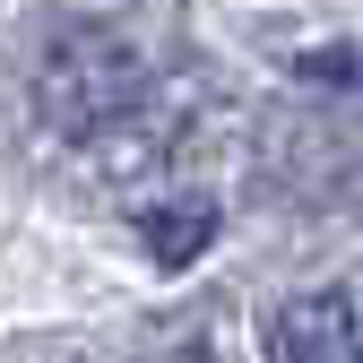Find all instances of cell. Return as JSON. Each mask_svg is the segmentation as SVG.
Segmentation results:
<instances>
[{"label": "cell", "instance_id": "cell-3", "mask_svg": "<svg viewBox=\"0 0 363 363\" xmlns=\"http://www.w3.org/2000/svg\"><path fill=\"white\" fill-rule=\"evenodd\" d=\"M139 234H147V251H156L164 268H182V259H199V251L216 242V199H208V191L164 199V208H147V216H139Z\"/></svg>", "mask_w": 363, "mask_h": 363}, {"label": "cell", "instance_id": "cell-2", "mask_svg": "<svg viewBox=\"0 0 363 363\" xmlns=\"http://www.w3.org/2000/svg\"><path fill=\"white\" fill-rule=\"evenodd\" d=\"M268 363H363L354 303H346L337 286H320V294H294L277 320H268Z\"/></svg>", "mask_w": 363, "mask_h": 363}, {"label": "cell", "instance_id": "cell-1", "mask_svg": "<svg viewBox=\"0 0 363 363\" xmlns=\"http://www.w3.org/2000/svg\"><path fill=\"white\" fill-rule=\"evenodd\" d=\"M139 104H147V52L121 26L86 18V26H61L52 35V52H43V69H35V113H43V130L96 139V130L130 121Z\"/></svg>", "mask_w": 363, "mask_h": 363}]
</instances>
